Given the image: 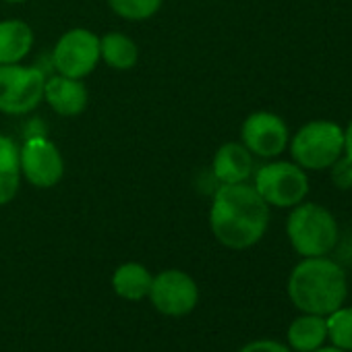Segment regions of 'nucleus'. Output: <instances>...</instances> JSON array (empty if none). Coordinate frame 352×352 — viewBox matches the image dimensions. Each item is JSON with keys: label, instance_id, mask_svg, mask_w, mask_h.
Segmentation results:
<instances>
[{"label": "nucleus", "instance_id": "9", "mask_svg": "<svg viewBox=\"0 0 352 352\" xmlns=\"http://www.w3.org/2000/svg\"><path fill=\"white\" fill-rule=\"evenodd\" d=\"M19 162L25 179L40 189L54 187L65 174V162L58 147L44 137L28 139L19 149Z\"/></svg>", "mask_w": 352, "mask_h": 352}, {"label": "nucleus", "instance_id": "5", "mask_svg": "<svg viewBox=\"0 0 352 352\" xmlns=\"http://www.w3.org/2000/svg\"><path fill=\"white\" fill-rule=\"evenodd\" d=\"M255 189L267 206L294 208L309 193L307 172L292 162L265 164L255 174Z\"/></svg>", "mask_w": 352, "mask_h": 352}, {"label": "nucleus", "instance_id": "14", "mask_svg": "<svg viewBox=\"0 0 352 352\" xmlns=\"http://www.w3.org/2000/svg\"><path fill=\"white\" fill-rule=\"evenodd\" d=\"M19 147L13 139L0 135V206H7L15 199L19 191Z\"/></svg>", "mask_w": 352, "mask_h": 352}, {"label": "nucleus", "instance_id": "8", "mask_svg": "<svg viewBox=\"0 0 352 352\" xmlns=\"http://www.w3.org/2000/svg\"><path fill=\"white\" fill-rule=\"evenodd\" d=\"M52 60L60 75L83 79L100 60V38L87 30H71L58 40Z\"/></svg>", "mask_w": 352, "mask_h": 352}, {"label": "nucleus", "instance_id": "1", "mask_svg": "<svg viewBox=\"0 0 352 352\" xmlns=\"http://www.w3.org/2000/svg\"><path fill=\"white\" fill-rule=\"evenodd\" d=\"M270 224V206L255 187L236 183L222 185L212 204L210 226L214 236L228 249H249L261 241Z\"/></svg>", "mask_w": 352, "mask_h": 352}, {"label": "nucleus", "instance_id": "23", "mask_svg": "<svg viewBox=\"0 0 352 352\" xmlns=\"http://www.w3.org/2000/svg\"><path fill=\"white\" fill-rule=\"evenodd\" d=\"M313 352H344L342 348H336V346H329V348H317Z\"/></svg>", "mask_w": 352, "mask_h": 352}, {"label": "nucleus", "instance_id": "19", "mask_svg": "<svg viewBox=\"0 0 352 352\" xmlns=\"http://www.w3.org/2000/svg\"><path fill=\"white\" fill-rule=\"evenodd\" d=\"M112 11L129 21H143L157 13L162 0H108Z\"/></svg>", "mask_w": 352, "mask_h": 352}, {"label": "nucleus", "instance_id": "6", "mask_svg": "<svg viewBox=\"0 0 352 352\" xmlns=\"http://www.w3.org/2000/svg\"><path fill=\"white\" fill-rule=\"evenodd\" d=\"M46 79L36 67L0 65V112L28 114L44 98Z\"/></svg>", "mask_w": 352, "mask_h": 352}, {"label": "nucleus", "instance_id": "21", "mask_svg": "<svg viewBox=\"0 0 352 352\" xmlns=\"http://www.w3.org/2000/svg\"><path fill=\"white\" fill-rule=\"evenodd\" d=\"M239 352H290L284 344L274 342V340H257L241 348Z\"/></svg>", "mask_w": 352, "mask_h": 352}, {"label": "nucleus", "instance_id": "22", "mask_svg": "<svg viewBox=\"0 0 352 352\" xmlns=\"http://www.w3.org/2000/svg\"><path fill=\"white\" fill-rule=\"evenodd\" d=\"M344 151H346V155L352 157V120H350L348 129L344 131Z\"/></svg>", "mask_w": 352, "mask_h": 352}, {"label": "nucleus", "instance_id": "2", "mask_svg": "<svg viewBox=\"0 0 352 352\" xmlns=\"http://www.w3.org/2000/svg\"><path fill=\"white\" fill-rule=\"evenodd\" d=\"M348 284L344 270L323 257H307L288 280V296L296 309L311 315L327 317L346 300Z\"/></svg>", "mask_w": 352, "mask_h": 352}, {"label": "nucleus", "instance_id": "11", "mask_svg": "<svg viewBox=\"0 0 352 352\" xmlns=\"http://www.w3.org/2000/svg\"><path fill=\"white\" fill-rule=\"evenodd\" d=\"M44 98L50 108L63 116H77L87 106V89L79 79L56 75L46 81Z\"/></svg>", "mask_w": 352, "mask_h": 352}, {"label": "nucleus", "instance_id": "20", "mask_svg": "<svg viewBox=\"0 0 352 352\" xmlns=\"http://www.w3.org/2000/svg\"><path fill=\"white\" fill-rule=\"evenodd\" d=\"M331 181L338 189H352V157L340 155L331 166Z\"/></svg>", "mask_w": 352, "mask_h": 352}, {"label": "nucleus", "instance_id": "16", "mask_svg": "<svg viewBox=\"0 0 352 352\" xmlns=\"http://www.w3.org/2000/svg\"><path fill=\"white\" fill-rule=\"evenodd\" d=\"M153 276L141 263H124L112 276V288L126 300H141L149 294Z\"/></svg>", "mask_w": 352, "mask_h": 352}, {"label": "nucleus", "instance_id": "18", "mask_svg": "<svg viewBox=\"0 0 352 352\" xmlns=\"http://www.w3.org/2000/svg\"><path fill=\"white\" fill-rule=\"evenodd\" d=\"M327 338L333 342L336 348L352 350V307L336 309L327 315Z\"/></svg>", "mask_w": 352, "mask_h": 352}, {"label": "nucleus", "instance_id": "24", "mask_svg": "<svg viewBox=\"0 0 352 352\" xmlns=\"http://www.w3.org/2000/svg\"><path fill=\"white\" fill-rule=\"evenodd\" d=\"M5 3H23V0H5Z\"/></svg>", "mask_w": 352, "mask_h": 352}, {"label": "nucleus", "instance_id": "7", "mask_svg": "<svg viewBox=\"0 0 352 352\" xmlns=\"http://www.w3.org/2000/svg\"><path fill=\"white\" fill-rule=\"evenodd\" d=\"M147 296L162 315L183 317L197 307L199 288L189 274L181 270H166L153 276Z\"/></svg>", "mask_w": 352, "mask_h": 352}, {"label": "nucleus", "instance_id": "12", "mask_svg": "<svg viewBox=\"0 0 352 352\" xmlns=\"http://www.w3.org/2000/svg\"><path fill=\"white\" fill-rule=\"evenodd\" d=\"M212 168L222 185L245 183L253 172V155L241 143H226L216 151Z\"/></svg>", "mask_w": 352, "mask_h": 352}, {"label": "nucleus", "instance_id": "15", "mask_svg": "<svg viewBox=\"0 0 352 352\" xmlns=\"http://www.w3.org/2000/svg\"><path fill=\"white\" fill-rule=\"evenodd\" d=\"M327 338V323L321 315L305 313L302 317L294 319L288 327V342L298 352H313L321 348Z\"/></svg>", "mask_w": 352, "mask_h": 352}, {"label": "nucleus", "instance_id": "13", "mask_svg": "<svg viewBox=\"0 0 352 352\" xmlns=\"http://www.w3.org/2000/svg\"><path fill=\"white\" fill-rule=\"evenodd\" d=\"M34 46V32L19 19L0 23V65H17Z\"/></svg>", "mask_w": 352, "mask_h": 352}, {"label": "nucleus", "instance_id": "3", "mask_svg": "<svg viewBox=\"0 0 352 352\" xmlns=\"http://www.w3.org/2000/svg\"><path fill=\"white\" fill-rule=\"evenodd\" d=\"M288 239L302 257H323L338 243L336 218L317 204H298L286 222Z\"/></svg>", "mask_w": 352, "mask_h": 352}, {"label": "nucleus", "instance_id": "10", "mask_svg": "<svg viewBox=\"0 0 352 352\" xmlns=\"http://www.w3.org/2000/svg\"><path fill=\"white\" fill-rule=\"evenodd\" d=\"M243 145L261 157H276L288 145V126L274 112H253L243 122Z\"/></svg>", "mask_w": 352, "mask_h": 352}, {"label": "nucleus", "instance_id": "4", "mask_svg": "<svg viewBox=\"0 0 352 352\" xmlns=\"http://www.w3.org/2000/svg\"><path fill=\"white\" fill-rule=\"evenodd\" d=\"M290 151L302 170L329 168L344 151V131L336 122L313 120L294 135Z\"/></svg>", "mask_w": 352, "mask_h": 352}, {"label": "nucleus", "instance_id": "17", "mask_svg": "<svg viewBox=\"0 0 352 352\" xmlns=\"http://www.w3.org/2000/svg\"><path fill=\"white\" fill-rule=\"evenodd\" d=\"M100 58H104V63L112 69L129 71L137 65L139 50L131 38L112 32L100 40Z\"/></svg>", "mask_w": 352, "mask_h": 352}]
</instances>
